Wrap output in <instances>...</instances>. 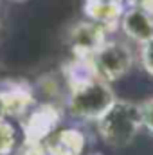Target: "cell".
<instances>
[{"instance_id":"6da1fadb","label":"cell","mask_w":153,"mask_h":155,"mask_svg":"<svg viewBox=\"0 0 153 155\" xmlns=\"http://www.w3.org/2000/svg\"><path fill=\"white\" fill-rule=\"evenodd\" d=\"M63 76L69 85L65 107L69 114L79 121L96 123L115 101L112 85L96 76L86 60L72 58V61L65 65Z\"/></svg>"},{"instance_id":"5bb4252c","label":"cell","mask_w":153,"mask_h":155,"mask_svg":"<svg viewBox=\"0 0 153 155\" xmlns=\"http://www.w3.org/2000/svg\"><path fill=\"white\" fill-rule=\"evenodd\" d=\"M126 5H137V7H142V9H148L153 13V0H124Z\"/></svg>"},{"instance_id":"8fae6325","label":"cell","mask_w":153,"mask_h":155,"mask_svg":"<svg viewBox=\"0 0 153 155\" xmlns=\"http://www.w3.org/2000/svg\"><path fill=\"white\" fill-rule=\"evenodd\" d=\"M137 58H139L141 67H142L150 76H153V38L148 40V41L142 43V45H139Z\"/></svg>"},{"instance_id":"5b68a950","label":"cell","mask_w":153,"mask_h":155,"mask_svg":"<svg viewBox=\"0 0 153 155\" xmlns=\"http://www.w3.org/2000/svg\"><path fill=\"white\" fill-rule=\"evenodd\" d=\"M108 38H110V33L105 27H101L90 20H83V22L74 24L67 35L72 58H76V60H88Z\"/></svg>"},{"instance_id":"3957f363","label":"cell","mask_w":153,"mask_h":155,"mask_svg":"<svg viewBox=\"0 0 153 155\" xmlns=\"http://www.w3.org/2000/svg\"><path fill=\"white\" fill-rule=\"evenodd\" d=\"M135 58L137 56L128 41L108 38L88 58V65L99 79L112 85L132 71V67L135 65Z\"/></svg>"},{"instance_id":"52a82bcc","label":"cell","mask_w":153,"mask_h":155,"mask_svg":"<svg viewBox=\"0 0 153 155\" xmlns=\"http://www.w3.org/2000/svg\"><path fill=\"white\" fill-rule=\"evenodd\" d=\"M119 29L130 41L142 45L153 38V13L137 5H126L119 22Z\"/></svg>"},{"instance_id":"4fadbf2b","label":"cell","mask_w":153,"mask_h":155,"mask_svg":"<svg viewBox=\"0 0 153 155\" xmlns=\"http://www.w3.org/2000/svg\"><path fill=\"white\" fill-rule=\"evenodd\" d=\"M13 155H47L43 144H34V143H24L18 150H15Z\"/></svg>"},{"instance_id":"8992f818","label":"cell","mask_w":153,"mask_h":155,"mask_svg":"<svg viewBox=\"0 0 153 155\" xmlns=\"http://www.w3.org/2000/svg\"><path fill=\"white\" fill-rule=\"evenodd\" d=\"M34 105V88L24 81H13L0 87V119L25 116Z\"/></svg>"},{"instance_id":"9c48e42d","label":"cell","mask_w":153,"mask_h":155,"mask_svg":"<svg viewBox=\"0 0 153 155\" xmlns=\"http://www.w3.org/2000/svg\"><path fill=\"white\" fill-rule=\"evenodd\" d=\"M85 144V134L77 128H63L43 143L47 155H81Z\"/></svg>"},{"instance_id":"ba28073f","label":"cell","mask_w":153,"mask_h":155,"mask_svg":"<svg viewBox=\"0 0 153 155\" xmlns=\"http://www.w3.org/2000/svg\"><path fill=\"white\" fill-rule=\"evenodd\" d=\"M124 9H126L124 0H85L86 20L105 27L108 33H114L119 27Z\"/></svg>"},{"instance_id":"7a4b0ae2","label":"cell","mask_w":153,"mask_h":155,"mask_svg":"<svg viewBox=\"0 0 153 155\" xmlns=\"http://www.w3.org/2000/svg\"><path fill=\"white\" fill-rule=\"evenodd\" d=\"M96 124L103 143L112 148H124L133 143V139L142 130L139 103L115 97V101L96 121Z\"/></svg>"},{"instance_id":"30bf717a","label":"cell","mask_w":153,"mask_h":155,"mask_svg":"<svg viewBox=\"0 0 153 155\" xmlns=\"http://www.w3.org/2000/svg\"><path fill=\"white\" fill-rule=\"evenodd\" d=\"M15 148H16V130L9 121L0 119V155H13Z\"/></svg>"},{"instance_id":"7c38bea8","label":"cell","mask_w":153,"mask_h":155,"mask_svg":"<svg viewBox=\"0 0 153 155\" xmlns=\"http://www.w3.org/2000/svg\"><path fill=\"white\" fill-rule=\"evenodd\" d=\"M141 108V121H142V128H146L148 132L153 134V97L139 103Z\"/></svg>"},{"instance_id":"277c9868","label":"cell","mask_w":153,"mask_h":155,"mask_svg":"<svg viewBox=\"0 0 153 155\" xmlns=\"http://www.w3.org/2000/svg\"><path fill=\"white\" fill-rule=\"evenodd\" d=\"M61 121V110L52 103H43L31 108L22 123L24 128V143L43 144L58 128Z\"/></svg>"}]
</instances>
